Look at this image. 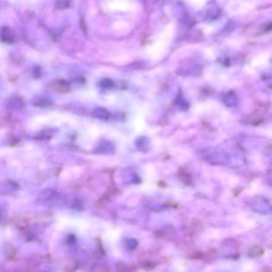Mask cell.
Returning a JSON list of instances; mask_svg holds the SVG:
<instances>
[{
  "label": "cell",
  "mask_w": 272,
  "mask_h": 272,
  "mask_svg": "<svg viewBox=\"0 0 272 272\" xmlns=\"http://www.w3.org/2000/svg\"><path fill=\"white\" fill-rule=\"evenodd\" d=\"M52 88L57 92L60 94H66L70 91V86L69 83L62 79L58 80L54 82L52 84Z\"/></svg>",
  "instance_id": "obj_1"
},
{
  "label": "cell",
  "mask_w": 272,
  "mask_h": 272,
  "mask_svg": "<svg viewBox=\"0 0 272 272\" xmlns=\"http://www.w3.org/2000/svg\"><path fill=\"white\" fill-rule=\"evenodd\" d=\"M8 105L11 109L17 110L22 108L24 103L22 99L20 97L13 96L9 99Z\"/></svg>",
  "instance_id": "obj_2"
},
{
  "label": "cell",
  "mask_w": 272,
  "mask_h": 272,
  "mask_svg": "<svg viewBox=\"0 0 272 272\" xmlns=\"http://www.w3.org/2000/svg\"><path fill=\"white\" fill-rule=\"evenodd\" d=\"M93 115L102 120H107L109 118L108 112L104 108H97L93 111Z\"/></svg>",
  "instance_id": "obj_3"
},
{
  "label": "cell",
  "mask_w": 272,
  "mask_h": 272,
  "mask_svg": "<svg viewBox=\"0 0 272 272\" xmlns=\"http://www.w3.org/2000/svg\"><path fill=\"white\" fill-rule=\"evenodd\" d=\"M9 29L3 27L1 31V40L4 42L11 43L13 42L14 38L11 32L9 31Z\"/></svg>",
  "instance_id": "obj_4"
},
{
  "label": "cell",
  "mask_w": 272,
  "mask_h": 272,
  "mask_svg": "<svg viewBox=\"0 0 272 272\" xmlns=\"http://www.w3.org/2000/svg\"><path fill=\"white\" fill-rule=\"evenodd\" d=\"M52 104L51 101L47 97H42L36 99L34 105L38 107H46Z\"/></svg>",
  "instance_id": "obj_5"
},
{
  "label": "cell",
  "mask_w": 272,
  "mask_h": 272,
  "mask_svg": "<svg viewBox=\"0 0 272 272\" xmlns=\"http://www.w3.org/2000/svg\"><path fill=\"white\" fill-rule=\"evenodd\" d=\"M114 85V83L112 79L110 78H104L102 79L100 82L101 87L105 89L112 88Z\"/></svg>",
  "instance_id": "obj_6"
},
{
  "label": "cell",
  "mask_w": 272,
  "mask_h": 272,
  "mask_svg": "<svg viewBox=\"0 0 272 272\" xmlns=\"http://www.w3.org/2000/svg\"><path fill=\"white\" fill-rule=\"evenodd\" d=\"M57 5H59L60 8H65L69 7V2L68 0H58Z\"/></svg>",
  "instance_id": "obj_7"
},
{
  "label": "cell",
  "mask_w": 272,
  "mask_h": 272,
  "mask_svg": "<svg viewBox=\"0 0 272 272\" xmlns=\"http://www.w3.org/2000/svg\"><path fill=\"white\" fill-rule=\"evenodd\" d=\"M15 254H16V250L13 246H12V247L9 249L7 256H8L9 259H12L15 256Z\"/></svg>",
  "instance_id": "obj_8"
},
{
  "label": "cell",
  "mask_w": 272,
  "mask_h": 272,
  "mask_svg": "<svg viewBox=\"0 0 272 272\" xmlns=\"http://www.w3.org/2000/svg\"><path fill=\"white\" fill-rule=\"evenodd\" d=\"M40 68H35V69H34V75H35V76L36 77H37V78H39L40 77Z\"/></svg>",
  "instance_id": "obj_9"
},
{
  "label": "cell",
  "mask_w": 272,
  "mask_h": 272,
  "mask_svg": "<svg viewBox=\"0 0 272 272\" xmlns=\"http://www.w3.org/2000/svg\"><path fill=\"white\" fill-rule=\"evenodd\" d=\"M158 186H160V188H165V186H167V184L165 183V182H164V181H160V182H158Z\"/></svg>",
  "instance_id": "obj_10"
}]
</instances>
